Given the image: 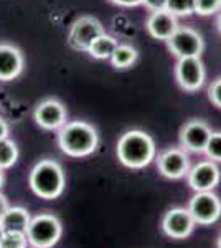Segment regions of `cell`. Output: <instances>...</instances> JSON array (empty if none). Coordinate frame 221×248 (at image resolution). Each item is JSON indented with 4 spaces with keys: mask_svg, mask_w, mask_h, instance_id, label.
I'll return each mask as SVG.
<instances>
[{
    "mask_svg": "<svg viewBox=\"0 0 221 248\" xmlns=\"http://www.w3.org/2000/svg\"><path fill=\"white\" fill-rule=\"evenodd\" d=\"M178 27V18L174 14H170L167 9L150 12V15H148L146 22V29L148 35L155 40H162V42H167L175 33V30Z\"/></svg>",
    "mask_w": 221,
    "mask_h": 248,
    "instance_id": "cell-15",
    "label": "cell"
},
{
    "mask_svg": "<svg viewBox=\"0 0 221 248\" xmlns=\"http://www.w3.org/2000/svg\"><path fill=\"white\" fill-rule=\"evenodd\" d=\"M58 133V147L68 157L83 159L96 153L99 134L92 124L86 121H68Z\"/></svg>",
    "mask_w": 221,
    "mask_h": 248,
    "instance_id": "cell-2",
    "label": "cell"
},
{
    "mask_svg": "<svg viewBox=\"0 0 221 248\" xmlns=\"http://www.w3.org/2000/svg\"><path fill=\"white\" fill-rule=\"evenodd\" d=\"M206 157L213 162H221V131H213L210 139H208L206 149H205Z\"/></svg>",
    "mask_w": 221,
    "mask_h": 248,
    "instance_id": "cell-22",
    "label": "cell"
},
{
    "mask_svg": "<svg viewBox=\"0 0 221 248\" xmlns=\"http://www.w3.org/2000/svg\"><path fill=\"white\" fill-rule=\"evenodd\" d=\"M221 12V0H195V14L202 17L220 14Z\"/></svg>",
    "mask_w": 221,
    "mask_h": 248,
    "instance_id": "cell-23",
    "label": "cell"
},
{
    "mask_svg": "<svg viewBox=\"0 0 221 248\" xmlns=\"http://www.w3.org/2000/svg\"><path fill=\"white\" fill-rule=\"evenodd\" d=\"M221 181V170L218 164L206 159V161H200L190 167L187 174V182L190 189L193 192H210L218 187Z\"/></svg>",
    "mask_w": 221,
    "mask_h": 248,
    "instance_id": "cell-13",
    "label": "cell"
},
{
    "mask_svg": "<svg viewBox=\"0 0 221 248\" xmlns=\"http://www.w3.org/2000/svg\"><path fill=\"white\" fill-rule=\"evenodd\" d=\"M206 71L200 57L193 58H178L175 65V79L183 91L193 93L205 85Z\"/></svg>",
    "mask_w": 221,
    "mask_h": 248,
    "instance_id": "cell-11",
    "label": "cell"
},
{
    "mask_svg": "<svg viewBox=\"0 0 221 248\" xmlns=\"http://www.w3.org/2000/svg\"><path fill=\"white\" fill-rule=\"evenodd\" d=\"M30 220L31 215L25 207L10 205L9 209L3 212L2 217H0V225L7 232H27Z\"/></svg>",
    "mask_w": 221,
    "mask_h": 248,
    "instance_id": "cell-16",
    "label": "cell"
},
{
    "mask_svg": "<svg viewBox=\"0 0 221 248\" xmlns=\"http://www.w3.org/2000/svg\"><path fill=\"white\" fill-rule=\"evenodd\" d=\"M111 2L120 7H137V5H142L144 0H111Z\"/></svg>",
    "mask_w": 221,
    "mask_h": 248,
    "instance_id": "cell-26",
    "label": "cell"
},
{
    "mask_svg": "<svg viewBox=\"0 0 221 248\" xmlns=\"http://www.w3.org/2000/svg\"><path fill=\"white\" fill-rule=\"evenodd\" d=\"M2 233H3V229H2V225H0V237H2Z\"/></svg>",
    "mask_w": 221,
    "mask_h": 248,
    "instance_id": "cell-32",
    "label": "cell"
},
{
    "mask_svg": "<svg viewBox=\"0 0 221 248\" xmlns=\"http://www.w3.org/2000/svg\"><path fill=\"white\" fill-rule=\"evenodd\" d=\"M208 98H210L213 105L221 109V77L216 78L208 88Z\"/></svg>",
    "mask_w": 221,
    "mask_h": 248,
    "instance_id": "cell-24",
    "label": "cell"
},
{
    "mask_svg": "<svg viewBox=\"0 0 221 248\" xmlns=\"http://www.w3.org/2000/svg\"><path fill=\"white\" fill-rule=\"evenodd\" d=\"M28 184L37 197L43 201H55L65 192L66 175L59 162L53 159H43L30 170Z\"/></svg>",
    "mask_w": 221,
    "mask_h": 248,
    "instance_id": "cell-3",
    "label": "cell"
},
{
    "mask_svg": "<svg viewBox=\"0 0 221 248\" xmlns=\"http://www.w3.org/2000/svg\"><path fill=\"white\" fill-rule=\"evenodd\" d=\"M28 238L25 232H7L3 230L0 237V248H28Z\"/></svg>",
    "mask_w": 221,
    "mask_h": 248,
    "instance_id": "cell-20",
    "label": "cell"
},
{
    "mask_svg": "<svg viewBox=\"0 0 221 248\" xmlns=\"http://www.w3.org/2000/svg\"><path fill=\"white\" fill-rule=\"evenodd\" d=\"M118 45H119V42L112 37V35L103 33L101 37H98L91 43V46L88 48L86 53L94 60H111L112 53H114Z\"/></svg>",
    "mask_w": 221,
    "mask_h": 248,
    "instance_id": "cell-17",
    "label": "cell"
},
{
    "mask_svg": "<svg viewBox=\"0 0 221 248\" xmlns=\"http://www.w3.org/2000/svg\"><path fill=\"white\" fill-rule=\"evenodd\" d=\"M10 207V203H9V199L5 197V195L0 192V217L3 215V212H5L7 209Z\"/></svg>",
    "mask_w": 221,
    "mask_h": 248,
    "instance_id": "cell-28",
    "label": "cell"
},
{
    "mask_svg": "<svg viewBox=\"0 0 221 248\" xmlns=\"http://www.w3.org/2000/svg\"><path fill=\"white\" fill-rule=\"evenodd\" d=\"M9 134H10L9 123H7L3 118H0V141H3V139H9Z\"/></svg>",
    "mask_w": 221,
    "mask_h": 248,
    "instance_id": "cell-27",
    "label": "cell"
},
{
    "mask_svg": "<svg viewBox=\"0 0 221 248\" xmlns=\"http://www.w3.org/2000/svg\"><path fill=\"white\" fill-rule=\"evenodd\" d=\"M196 225H211L221 217V199L213 190L195 192L187 207Z\"/></svg>",
    "mask_w": 221,
    "mask_h": 248,
    "instance_id": "cell-5",
    "label": "cell"
},
{
    "mask_svg": "<svg viewBox=\"0 0 221 248\" xmlns=\"http://www.w3.org/2000/svg\"><path fill=\"white\" fill-rule=\"evenodd\" d=\"M25 58L12 43H0V81H14L23 73Z\"/></svg>",
    "mask_w": 221,
    "mask_h": 248,
    "instance_id": "cell-14",
    "label": "cell"
},
{
    "mask_svg": "<svg viewBox=\"0 0 221 248\" xmlns=\"http://www.w3.org/2000/svg\"><path fill=\"white\" fill-rule=\"evenodd\" d=\"M3 182H5V170H3V169H0V189H2Z\"/></svg>",
    "mask_w": 221,
    "mask_h": 248,
    "instance_id": "cell-29",
    "label": "cell"
},
{
    "mask_svg": "<svg viewBox=\"0 0 221 248\" xmlns=\"http://www.w3.org/2000/svg\"><path fill=\"white\" fill-rule=\"evenodd\" d=\"M103 33H106L103 23L96 17L84 15V17L74 20V23L71 25L70 33H68V43L78 51H88L91 43Z\"/></svg>",
    "mask_w": 221,
    "mask_h": 248,
    "instance_id": "cell-7",
    "label": "cell"
},
{
    "mask_svg": "<svg viewBox=\"0 0 221 248\" xmlns=\"http://www.w3.org/2000/svg\"><path fill=\"white\" fill-rule=\"evenodd\" d=\"M165 9L175 17H190L195 14V0H167Z\"/></svg>",
    "mask_w": 221,
    "mask_h": 248,
    "instance_id": "cell-21",
    "label": "cell"
},
{
    "mask_svg": "<svg viewBox=\"0 0 221 248\" xmlns=\"http://www.w3.org/2000/svg\"><path fill=\"white\" fill-rule=\"evenodd\" d=\"M216 27H218V31L221 33V12L218 14V18H216Z\"/></svg>",
    "mask_w": 221,
    "mask_h": 248,
    "instance_id": "cell-30",
    "label": "cell"
},
{
    "mask_svg": "<svg viewBox=\"0 0 221 248\" xmlns=\"http://www.w3.org/2000/svg\"><path fill=\"white\" fill-rule=\"evenodd\" d=\"M119 162L127 169H144L157 157V146L150 134L142 129H129L119 138L116 146Z\"/></svg>",
    "mask_w": 221,
    "mask_h": 248,
    "instance_id": "cell-1",
    "label": "cell"
},
{
    "mask_svg": "<svg viewBox=\"0 0 221 248\" xmlns=\"http://www.w3.org/2000/svg\"><path fill=\"white\" fill-rule=\"evenodd\" d=\"M142 5H146V9L148 12L163 10L167 7V0H144Z\"/></svg>",
    "mask_w": 221,
    "mask_h": 248,
    "instance_id": "cell-25",
    "label": "cell"
},
{
    "mask_svg": "<svg viewBox=\"0 0 221 248\" xmlns=\"http://www.w3.org/2000/svg\"><path fill=\"white\" fill-rule=\"evenodd\" d=\"M167 46L177 58H193L203 53V37L192 27H182L167 40Z\"/></svg>",
    "mask_w": 221,
    "mask_h": 248,
    "instance_id": "cell-6",
    "label": "cell"
},
{
    "mask_svg": "<svg viewBox=\"0 0 221 248\" xmlns=\"http://www.w3.org/2000/svg\"><path fill=\"white\" fill-rule=\"evenodd\" d=\"M160 227H162V232L168 238L185 240L193 233L196 223L188 209H185V207H174V209H168L163 214Z\"/></svg>",
    "mask_w": 221,
    "mask_h": 248,
    "instance_id": "cell-12",
    "label": "cell"
},
{
    "mask_svg": "<svg viewBox=\"0 0 221 248\" xmlns=\"http://www.w3.org/2000/svg\"><path fill=\"white\" fill-rule=\"evenodd\" d=\"M216 248H221V235L218 237V242H216Z\"/></svg>",
    "mask_w": 221,
    "mask_h": 248,
    "instance_id": "cell-31",
    "label": "cell"
},
{
    "mask_svg": "<svg viewBox=\"0 0 221 248\" xmlns=\"http://www.w3.org/2000/svg\"><path fill=\"white\" fill-rule=\"evenodd\" d=\"M18 147L12 139H3L0 141V169L7 170L14 167L18 161Z\"/></svg>",
    "mask_w": 221,
    "mask_h": 248,
    "instance_id": "cell-19",
    "label": "cell"
},
{
    "mask_svg": "<svg viewBox=\"0 0 221 248\" xmlns=\"http://www.w3.org/2000/svg\"><path fill=\"white\" fill-rule=\"evenodd\" d=\"M211 133H213L211 127L203 119H190L180 129L178 134L180 147H182L185 153L205 154V149H206V144Z\"/></svg>",
    "mask_w": 221,
    "mask_h": 248,
    "instance_id": "cell-9",
    "label": "cell"
},
{
    "mask_svg": "<svg viewBox=\"0 0 221 248\" xmlns=\"http://www.w3.org/2000/svg\"><path fill=\"white\" fill-rule=\"evenodd\" d=\"M25 233L31 248H53L63 235V223L53 214H38L31 217Z\"/></svg>",
    "mask_w": 221,
    "mask_h": 248,
    "instance_id": "cell-4",
    "label": "cell"
},
{
    "mask_svg": "<svg viewBox=\"0 0 221 248\" xmlns=\"http://www.w3.org/2000/svg\"><path fill=\"white\" fill-rule=\"evenodd\" d=\"M155 162L160 175L170 179V181L187 177L188 170H190V157L182 147H168V149L162 151L155 157Z\"/></svg>",
    "mask_w": 221,
    "mask_h": 248,
    "instance_id": "cell-8",
    "label": "cell"
},
{
    "mask_svg": "<svg viewBox=\"0 0 221 248\" xmlns=\"http://www.w3.org/2000/svg\"><path fill=\"white\" fill-rule=\"evenodd\" d=\"M33 119L45 131H59L68 123L66 106L56 98H46L40 101L33 111Z\"/></svg>",
    "mask_w": 221,
    "mask_h": 248,
    "instance_id": "cell-10",
    "label": "cell"
},
{
    "mask_svg": "<svg viewBox=\"0 0 221 248\" xmlns=\"http://www.w3.org/2000/svg\"><path fill=\"white\" fill-rule=\"evenodd\" d=\"M137 58L139 51L132 45H118L109 62L116 70H127L137 62Z\"/></svg>",
    "mask_w": 221,
    "mask_h": 248,
    "instance_id": "cell-18",
    "label": "cell"
}]
</instances>
